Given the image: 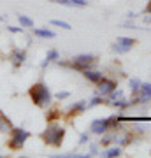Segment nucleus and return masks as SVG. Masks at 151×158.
<instances>
[{
  "label": "nucleus",
  "mask_w": 151,
  "mask_h": 158,
  "mask_svg": "<svg viewBox=\"0 0 151 158\" xmlns=\"http://www.w3.org/2000/svg\"><path fill=\"white\" fill-rule=\"evenodd\" d=\"M42 141L48 144V146L53 148H60L63 142V137H65V127L62 123H56V121H49L48 127L44 128V132L40 134Z\"/></svg>",
  "instance_id": "obj_1"
},
{
  "label": "nucleus",
  "mask_w": 151,
  "mask_h": 158,
  "mask_svg": "<svg viewBox=\"0 0 151 158\" xmlns=\"http://www.w3.org/2000/svg\"><path fill=\"white\" fill-rule=\"evenodd\" d=\"M28 95H30V100L34 102L37 107H40V109L49 107L51 100H53L49 88H48L44 83H35V85L28 90Z\"/></svg>",
  "instance_id": "obj_2"
},
{
  "label": "nucleus",
  "mask_w": 151,
  "mask_h": 158,
  "mask_svg": "<svg viewBox=\"0 0 151 158\" xmlns=\"http://www.w3.org/2000/svg\"><path fill=\"white\" fill-rule=\"evenodd\" d=\"M58 65H62V67H70L74 70H79V72H83L84 69H90L93 67L97 63V58L93 55H78V56L72 58V62H56Z\"/></svg>",
  "instance_id": "obj_3"
},
{
  "label": "nucleus",
  "mask_w": 151,
  "mask_h": 158,
  "mask_svg": "<svg viewBox=\"0 0 151 158\" xmlns=\"http://www.w3.org/2000/svg\"><path fill=\"white\" fill-rule=\"evenodd\" d=\"M28 137H30V132L25 128H12L11 132V139H9V148H11L12 151H19L23 146H25V142L28 141Z\"/></svg>",
  "instance_id": "obj_4"
},
{
  "label": "nucleus",
  "mask_w": 151,
  "mask_h": 158,
  "mask_svg": "<svg viewBox=\"0 0 151 158\" xmlns=\"http://www.w3.org/2000/svg\"><path fill=\"white\" fill-rule=\"evenodd\" d=\"M151 102V83H142L139 91L134 95V98H130V107L137 106V104H146Z\"/></svg>",
  "instance_id": "obj_5"
},
{
  "label": "nucleus",
  "mask_w": 151,
  "mask_h": 158,
  "mask_svg": "<svg viewBox=\"0 0 151 158\" xmlns=\"http://www.w3.org/2000/svg\"><path fill=\"white\" fill-rule=\"evenodd\" d=\"M134 44H135V40L132 39V37H118L116 42L112 44V51L123 55V53H128V51L134 48Z\"/></svg>",
  "instance_id": "obj_6"
},
{
  "label": "nucleus",
  "mask_w": 151,
  "mask_h": 158,
  "mask_svg": "<svg viewBox=\"0 0 151 158\" xmlns=\"http://www.w3.org/2000/svg\"><path fill=\"white\" fill-rule=\"evenodd\" d=\"M90 132L95 134V135H104L106 132H109V121H107V118L93 119L91 125H90Z\"/></svg>",
  "instance_id": "obj_7"
},
{
  "label": "nucleus",
  "mask_w": 151,
  "mask_h": 158,
  "mask_svg": "<svg viewBox=\"0 0 151 158\" xmlns=\"http://www.w3.org/2000/svg\"><path fill=\"white\" fill-rule=\"evenodd\" d=\"M118 88V83L116 81H112V79H107V77H104L99 83V95H102V97H109L112 93V91Z\"/></svg>",
  "instance_id": "obj_8"
},
{
  "label": "nucleus",
  "mask_w": 151,
  "mask_h": 158,
  "mask_svg": "<svg viewBox=\"0 0 151 158\" xmlns=\"http://www.w3.org/2000/svg\"><path fill=\"white\" fill-rule=\"evenodd\" d=\"M83 76L88 79L90 83H95V85H99L102 79H104V72H102V70H99V69H93V67L84 69V70H83Z\"/></svg>",
  "instance_id": "obj_9"
},
{
  "label": "nucleus",
  "mask_w": 151,
  "mask_h": 158,
  "mask_svg": "<svg viewBox=\"0 0 151 158\" xmlns=\"http://www.w3.org/2000/svg\"><path fill=\"white\" fill-rule=\"evenodd\" d=\"M25 60H27V53L23 49H14L11 53V63L14 69H19L25 63Z\"/></svg>",
  "instance_id": "obj_10"
},
{
  "label": "nucleus",
  "mask_w": 151,
  "mask_h": 158,
  "mask_svg": "<svg viewBox=\"0 0 151 158\" xmlns=\"http://www.w3.org/2000/svg\"><path fill=\"white\" fill-rule=\"evenodd\" d=\"M12 128H14V127H12L11 119L0 111V134H11Z\"/></svg>",
  "instance_id": "obj_11"
},
{
  "label": "nucleus",
  "mask_w": 151,
  "mask_h": 158,
  "mask_svg": "<svg viewBox=\"0 0 151 158\" xmlns=\"http://www.w3.org/2000/svg\"><path fill=\"white\" fill-rule=\"evenodd\" d=\"M86 109H88V102L86 100H79V102H76V104H72L69 111H70V114H83Z\"/></svg>",
  "instance_id": "obj_12"
},
{
  "label": "nucleus",
  "mask_w": 151,
  "mask_h": 158,
  "mask_svg": "<svg viewBox=\"0 0 151 158\" xmlns=\"http://www.w3.org/2000/svg\"><path fill=\"white\" fill-rule=\"evenodd\" d=\"M58 58H60V55H58V51L56 49H51V51H48V55H46V60L42 62V69H46L49 63H53V62H58Z\"/></svg>",
  "instance_id": "obj_13"
},
{
  "label": "nucleus",
  "mask_w": 151,
  "mask_h": 158,
  "mask_svg": "<svg viewBox=\"0 0 151 158\" xmlns=\"http://www.w3.org/2000/svg\"><path fill=\"white\" fill-rule=\"evenodd\" d=\"M34 35H37L40 39H53L55 37V32L53 30H48V28H35Z\"/></svg>",
  "instance_id": "obj_14"
},
{
  "label": "nucleus",
  "mask_w": 151,
  "mask_h": 158,
  "mask_svg": "<svg viewBox=\"0 0 151 158\" xmlns=\"http://www.w3.org/2000/svg\"><path fill=\"white\" fill-rule=\"evenodd\" d=\"M141 85H142V81H141V79H137V77L130 79V83H128V88H130V91H132V95H135V93L139 91Z\"/></svg>",
  "instance_id": "obj_15"
},
{
  "label": "nucleus",
  "mask_w": 151,
  "mask_h": 158,
  "mask_svg": "<svg viewBox=\"0 0 151 158\" xmlns=\"http://www.w3.org/2000/svg\"><path fill=\"white\" fill-rule=\"evenodd\" d=\"M18 21H19V25H21V27H27V28H32V27H34V21H32L28 16H23V14H19V16H18Z\"/></svg>",
  "instance_id": "obj_16"
},
{
  "label": "nucleus",
  "mask_w": 151,
  "mask_h": 158,
  "mask_svg": "<svg viewBox=\"0 0 151 158\" xmlns=\"http://www.w3.org/2000/svg\"><path fill=\"white\" fill-rule=\"evenodd\" d=\"M121 155V148H111V149H106L104 151V156H109V158H112V156H120Z\"/></svg>",
  "instance_id": "obj_17"
},
{
  "label": "nucleus",
  "mask_w": 151,
  "mask_h": 158,
  "mask_svg": "<svg viewBox=\"0 0 151 158\" xmlns=\"http://www.w3.org/2000/svg\"><path fill=\"white\" fill-rule=\"evenodd\" d=\"M51 25H53V27H58V28H63V30H70V25L65 23V21H62V19H53Z\"/></svg>",
  "instance_id": "obj_18"
},
{
  "label": "nucleus",
  "mask_w": 151,
  "mask_h": 158,
  "mask_svg": "<svg viewBox=\"0 0 151 158\" xmlns=\"http://www.w3.org/2000/svg\"><path fill=\"white\" fill-rule=\"evenodd\" d=\"M104 97L102 95H97V97H93V98H91V100L88 102V107H95V106H99V104H104Z\"/></svg>",
  "instance_id": "obj_19"
},
{
  "label": "nucleus",
  "mask_w": 151,
  "mask_h": 158,
  "mask_svg": "<svg viewBox=\"0 0 151 158\" xmlns=\"http://www.w3.org/2000/svg\"><path fill=\"white\" fill-rule=\"evenodd\" d=\"M60 116V111H56V109H53V111H49V114H48V119L49 121H55L56 118Z\"/></svg>",
  "instance_id": "obj_20"
},
{
  "label": "nucleus",
  "mask_w": 151,
  "mask_h": 158,
  "mask_svg": "<svg viewBox=\"0 0 151 158\" xmlns=\"http://www.w3.org/2000/svg\"><path fill=\"white\" fill-rule=\"evenodd\" d=\"M69 97H70L69 91H60V93H56V95H55V98H56V100H63V98H69Z\"/></svg>",
  "instance_id": "obj_21"
},
{
  "label": "nucleus",
  "mask_w": 151,
  "mask_h": 158,
  "mask_svg": "<svg viewBox=\"0 0 151 158\" xmlns=\"http://www.w3.org/2000/svg\"><path fill=\"white\" fill-rule=\"evenodd\" d=\"M70 2H72V6H78V7H86L88 6L86 0H70Z\"/></svg>",
  "instance_id": "obj_22"
},
{
  "label": "nucleus",
  "mask_w": 151,
  "mask_h": 158,
  "mask_svg": "<svg viewBox=\"0 0 151 158\" xmlns=\"http://www.w3.org/2000/svg\"><path fill=\"white\" fill-rule=\"evenodd\" d=\"M88 141H90V134H81V137H79V144H86Z\"/></svg>",
  "instance_id": "obj_23"
},
{
  "label": "nucleus",
  "mask_w": 151,
  "mask_h": 158,
  "mask_svg": "<svg viewBox=\"0 0 151 158\" xmlns=\"http://www.w3.org/2000/svg\"><path fill=\"white\" fill-rule=\"evenodd\" d=\"M51 2H55V4H62V6H67V7L72 6V2H70V0H51Z\"/></svg>",
  "instance_id": "obj_24"
},
{
  "label": "nucleus",
  "mask_w": 151,
  "mask_h": 158,
  "mask_svg": "<svg viewBox=\"0 0 151 158\" xmlns=\"http://www.w3.org/2000/svg\"><path fill=\"white\" fill-rule=\"evenodd\" d=\"M7 30H9V32H12V34H18V32H23V30L19 28V27H9Z\"/></svg>",
  "instance_id": "obj_25"
},
{
  "label": "nucleus",
  "mask_w": 151,
  "mask_h": 158,
  "mask_svg": "<svg viewBox=\"0 0 151 158\" xmlns=\"http://www.w3.org/2000/svg\"><path fill=\"white\" fill-rule=\"evenodd\" d=\"M97 151H99L97 146H90V155H97Z\"/></svg>",
  "instance_id": "obj_26"
},
{
  "label": "nucleus",
  "mask_w": 151,
  "mask_h": 158,
  "mask_svg": "<svg viewBox=\"0 0 151 158\" xmlns=\"http://www.w3.org/2000/svg\"><path fill=\"white\" fill-rule=\"evenodd\" d=\"M127 18H128V19H134V18H135V12H128V14H127Z\"/></svg>",
  "instance_id": "obj_27"
},
{
  "label": "nucleus",
  "mask_w": 151,
  "mask_h": 158,
  "mask_svg": "<svg viewBox=\"0 0 151 158\" xmlns=\"http://www.w3.org/2000/svg\"><path fill=\"white\" fill-rule=\"evenodd\" d=\"M146 12H149V14H151V6L148 7V9H146Z\"/></svg>",
  "instance_id": "obj_28"
}]
</instances>
